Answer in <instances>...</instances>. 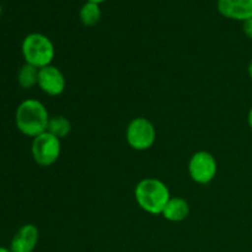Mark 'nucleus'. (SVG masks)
<instances>
[{"mask_svg": "<svg viewBox=\"0 0 252 252\" xmlns=\"http://www.w3.org/2000/svg\"><path fill=\"white\" fill-rule=\"evenodd\" d=\"M39 69L31 64L25 63L17 73V83L22 89H32L38 84Z\"/></svg>", "mask_w": 252, "mask_h": 252, "instance_id": "f8f14e48", "label": "nucleus"}, {"mask_svg": "<svg viewBox=\"0 0 252 252\" xmlns=\"http://www.w3.org/2000/svg\"><path fill=\"white\" fill-rule=\"evenodd\" d=\"M126 139L132 149L145 152L154 145L157 140V129L148 118L135 117L127 126Z\"/></svg>", "mask_w": 252, "mask_h": 252, "instance_id": "20e7f679", "label": "nucleus"}, {"mask_svg": "<svg viewBox=\"0 0 252 252\" xmlns=\"http://www.w3.org/2000/svg\"><path fill=\"white\" fill-rule=\"evenodd\" d=\"M248 123H249V126H250V128L252 129V107L250 108V111H249V115H248Z\"/></svg>", "mask_w": 252, "mask_h": 252, "instance_id": "2eb2a0df", "label": "nucleus"}, {"mask_svg": "<svg viewBox=\"0 0 252 252\" xmlns=\"http://www.w3.org/2000/svg\"><path fill=\"white\" fill-rule=\"evenodd\" d=\"M218 171V162L213 154L206 150L194 153L189 161V177L196 184L207 185L213 181Z\"/></svg>", "mask_w": 252, "mask_h": 252, "instance_id": "423d86ee", "label": "nucleus"}, {"mask_svg": "<svg viewBox=\"0 0 252 252\" xmlns=\"http://www.w3.org/2000/svg\"><path fill=\"white\" fill-rule=\"evenodd\" d=\"M189 212H191V208L186 199L182 197H171L165 206L161 216L166 220L179 223V221H184L185 219H187Z\"/></svg>", "mask_w": 252, "mask_h": 252, "instance_id": "9d476101", "label": "nucleus"}, {"mask_svg": "<svg viewBox=\"0 0 252 252\" xmlns=\"http://www.w3.org/2000/svg\"><path fill=\"white\" fill-rule=\"evenodd\" d=\"M47 132L53 134L58 139H63V138L68 137L69 133L71 132L70 121L66 117H64V116H54V117H51Z\"/></svg>", "mask_w": 252, "mask_h": 252, "instance_id": "ddd939ff", "label": "nucleus"}, {"mask_svg": "<svg viewBox=\"0 0 252 252\" xmlns=\"http://www.w3.org/2000/svg\"><path fill=\"white\" fill-rule=\"evenodd\" d=\"M1 14H2V7L1 5H0V16H1Z\"/></svg>", "mask_w": 252, "mask_h": 252, "instance_id": "6ab92c4d", "label": "nucleus"}, {"mask_svg": "<svg viewBox=\"0 0 252 252\" xmlns=\"http://www.w3.org/2000/svg\"><path fill=\"white\" fill-rule=\"evenodd\" d=\"M217 9L226 19L244 22L252 17V0H218Z\"/></svg>", "mask_w": 252, "mask_h": 252, "instance_id": "6e6552de", "label": "nucleus"}, {"mask_svg": "<svg viewBox=\"0 0 252 252\" xmlns=\"http://www.w3.org/2000/svg\"><path fill=\"white\" fill-rule=\"evenodd\" d=\"M243 32L249 39H252V17L243 22Z\"/></svg>", "mask_w": 252, "mask_h": 252, "instance_id": "4468645a", "label": "nucleus"}, {"mask_svg": "<svg viewBox=\"0 0 252 252\" xmlns=\"http://www.w3.org/2000/svg\"><path fill=\"white\" fill-rule=\"evenodd\" d=\"M38 239V228L33 224H25L15 234L9 249L11 252H33Z\"/></svg>", "mask_w": 252, "mask_h": 252, "instance_id": "1a4fd4ad", "label": "nucleus"}, {"mask_svg": "<svg viewBox=\"0 0 252 252\" xmlns=\"http://www.w3.org/2000/svg\"><path fill=\"white\" fill-rule=\"evenodd\" d=\"M62 144L61 139L54 137L49 132L33 138L31 144V154L34 162L38 166L48 167L52 166L61 157Z\"/></svg>", "mask_w": 252, "mask_h": 252, "instance_id": "39448f33", "label": "nucleus"}, {"mask_svg": "<svg viewBox=\"0 0 252 252\" xmlns=\"http://www.w3.org/2000/svg\"><path fill=\"white\" fill-rule=\"evenodd\" d=\"M0 252H11V251H10V249L2 248V246H0Z\"/></svg>", "mask_w": 252, "mask_h": 252, "instance_id": "a211bd4d", "label": "nucleus"}, {"mask_svg": "<svg viewBox=\"0 0 252 252\" xmlns=\"http://www.w3.org/2000/svg\"><path fill=\"white\" fill-rule=\"evenodd\" d=\"M134 198L139 208L153 216H158L162 213L171 194L169 187L161 180L147 177L140 180L135 186Z\"/></svg>", "mask_w": 252, "mask_h": 252, "instance_id": "f03ea898", "label": "nucleus"}, {"mask_svg": "<svg viewBox=\"0 0 252 252\" xmlns=\"http://www.w3.org/2000/svg\"><path fill=\"white\" fill-rule=\"evenodd\" d=\"M101 16H102V11H101L100 5L95 4V2L86 1L79 11V19H80L81 24L88 27L97 25L100 22Z\"/></svg>", "mask_w": 252, "mask_h": 252, "instance_id": "9b49d317", "label": "nucleus"}, {"mask_svg": "<svg viewBox=\"0 0 252 252\" xmlns=\"http://www.w3.org/2000/svg\"><path fill=\"white\" fill-rule=\"evenodd\" d=\"M37 85L46 95L59 96L65 90V76L58 66L51 64L39 69Z\"/></svg>", "mask_w": 252, "mask_h": 252, "instance_id": "0eeeda50", "label": "nucleus"}, {"mask_svg": "<svg viewBox=\"0 0 252 252\" xmlns=\"http://www.w3.org/2000/svg\"><path fill=\"white\" fill-rule=\"evenodd\" d=\"M25 63L41 69L51 65L56 56L53 42L48 36L39 32H32L24 38L21 44Z\"/></svg>", "mask_w": 252, "mask_h": 252, "instance_id": "7ed1b4c3", "label": "nucleus"}, {"mask_svg": "<svg viewBox=\"0 0 252 252\" xmlns=\"http://www.w3.org/2000/svg\"><path fill=\"white\" fill-rule=\"evenodd\" d=\"M49 117L46 106L36 98L24 100L15 112V125L16 128L26 137L34 138L47 132Z\"/></svg>", "mask_w": 252, "mask_h": 252, "instance_id": "f257e3e1", "label": "nucleus"}, {"mask_svg": "<svg viewBox=\"0 0 252 252\" xmlns=\"http://www.w3.org/2000/svg\"><path fill=\"white\" fill-rule=\"evenodd\" d=\"M248 71H249V76H250V78H251V80H252V59H251L250 64H249Z\"/></svg>", "mask_w": 252, "mask_h": 252, "instance_id": "dca6fc26", "label": "nucleus"}, {"mask_svg": "<svg viewBox=\"0 0 252 252\" xmlns=\"http://www.w3.org/2000/svg\"><path fill=\"white\" fill-rule=\"evenodd\" d=\"M86 1H90V2H95V4H98V5H100V4H101V2L106 1V0H86Z\"/></svg>", "mask_w": 252, "mask_h": 252, "instance_id": "f3484780", "label": "nucleus"}]
</instances>
